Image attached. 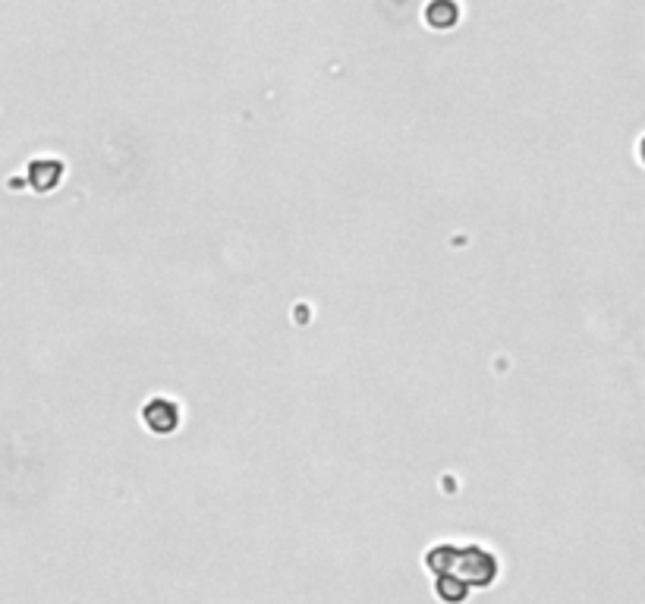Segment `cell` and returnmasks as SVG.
Segmentation results:
<instances>
[{"label":"cell","instance_id":"cell-2","mask_svg":"<svg viewBox=\"0 0 645 604\" xmlns=\"http://www.w3.org/2000/svg\"><path fill=\"white\" fill-rule=\"evenodd\" d=\"M142 422L155 431V435H164V431H174L177 422H180V409L174 400H164V397H155L148 400L145 409H142Z\"/></svg>","mask_w":645,"mask_h":604},{"label":"cell","instance_id":"cell-1","mask_svg":"<svg viewBox=\"0 0 645 604\" xmlns=\"http://www.w3.org/2000/svg\"><path fill=\"white\" fill-rule=\"evenodd\" d=\"M425 564L438 579L457 582V586H463L466 592L469 589H485V586H491L494 579H498V560H494V554H488L479 545H469V548L435 545L432 551H428Z\"/></svg>","mask_w":645,"mask_h":604},{"label":"cell","instance_id":"cell-3","mask_svg":"<svg viewBox=\"0 0 645 604\" xmlns=\"http://www.w3.org/2000/svg\"><path fill=\"white\" fill-rule=\"evenodd\" d=\"M454 19H457V7H432L428 10V23L438 26V29H447V26H454Z\"/></svg>","mask_w":645,"mask_h":604}]
</instances>
